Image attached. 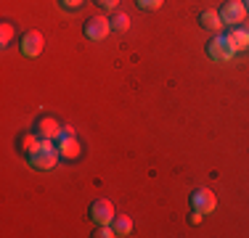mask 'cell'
<instances>
[{"label": "cell", "instance_id": "cell-10", "mask_svg": "<svg viewBox=\"0 0 249 238\" xmlns=\"http://www.w3.org/2000/svg\"><path fill=\"white\" fill-rule=\"evenodd\" d=\"M14 146H16V151H19L21 156H27V159H29L35 151H37L40 138H37V133H21V135H16Z\"/></svg>", "mask_w": 249, "mask_h": 238}, {"label": "cell", "instance_id": "cell-14", "mask_svg": "<svg viewBox=\"0 0 249 238\" xmlns=\"http://www.w3.org/2000/svg\"><path fill=\"white\" fill-rule=\"evenodd\" d=\"M111 32H127V29H130V16L127 14H114V16H111Z\"/></svg>", "mask_w": 249, "mask_h": 238}, {"label": "cell", "instance_id": "cell-15", "mask_svg": "<svg viewBox=\"0 0 249 238\" xmlns=\"http://www.w3.org/2000/svg\"><path fill=\"white\" fill-rule=\"evenodd\" d=\"M11 40H14V27H11L8 21H3V27H0V45H8Z\"/></svg>", "mask_w": 249, "mask_h": 238}, {"label": "cell", "instance_id": "cell-9", "mask_svg": "<svg viewBox=\"0 0 249 238\" xmlns=\"http://www.w3.org/2000/svg\"><path fill=\"white\" fill-rule=\"evenodd\" d=\"M56 151L61 159H77L80 156V140L74 135H58V143H56Z\"/></svg>", "mask_w": 249, "mask_h": 238}, {"label": "cell", "instance_id": "cell-21", "mask_svg": "<svg viewBox=\"0 0 249 238\" xmlns=\"http://www.w3.org/2000/svg\"><path fill=\"white\" fill-rule=\"evenodd\" d=\"M244 8H247V11H249V0H244Z\"/></svg>", "mask_w": 249, "mask_h": 238}, {"label": "cell", "instance_id": "cell-11", "mask_svg": "<svg viewBox=\"0 0 249 238\" xmlns=\"http://www.w3.org/2000/svg\"><path fill=\"white\" fill-rule=\"evenodd\" d=\"M61 130H64V127L56 122V119H51V117L37 119V124H35V133H37V138H53V140H58Z\"/></svg>", "mask_w": 249, "mask_h": 238}, {"label": "cell", "instance_id": "cell-18", "mask_svg": "<svg viewBox=\"0 0 249 238\" xmlns=\"http://www.w3.org/2000/svg\"><path fill=\"white\" fill-rule=\"evenodd\" d=\"M58 3H61L67 11H77V8H82V5H85V0H58Z\"/></svg>", "mask_w": 249, "mask_h": 238}, {"label": "cell", "instance_id": "cell-8", "mask_svg": "<svg viewBox=\"0 0 249 238\" xmlns=\"http://www.w3.org/2000/svg\"><path fill=\"white\" fill-rule=\"evenodd\" d=\"M228 40H231V45H233V51L239 53V51H249V24H236V27H231L228 29Z\"/></svg>", "mask_w": 249, "mask_h": 238}, {"label": "cell", "instance_id": "cell-3", "mask_svg": "<svg viewBox=\"0 0 249 238\" xmlns=\"http://www.w3.org/2000/svg\"><path fill=\"white\" fill-rule=\"evenodd\" d=\"M188 206H191L194 212H199V214H212L215 212V206H217V199H215V193H212L210 188H196V190H191V196H188Z\"/></svg>", "mask_w": 249, "mask_h": 238}, {"label": "cell", "instance_id": "cell-2", "mask_svg": "<svg viewBox=\"0 0 249 238\" xmlns=\"http://www.w3.org/2000/svg\"><path fill=\"white\" fill-rule=\"evenodd\" d=\"M109 32H111V21L106 19V16H101V14L88 16L85 24H82V34H85L90 43H101Z\"/></svg>", "mask_w": 249, "mask_h": 238}, {"label": "cell", "instance_id": "cell-5", "mask_svg": "<svg viewBox=\"0 0 249 238\" xmlns=\"http://www.w3.org/2000/svg\"><path fill=\"white\" fill-rule=\"evenodd\" d=\"M88 214H90V220L96 225H111V220L117 217V214H114V204H111L109 199H96L90 204V209H88Z\"/></svg>", "mask_w": 249, "mask_h": 238}, {"label": "cell", "instance_id": "cell-13", "mask_svg": "<svg viewBox=\"0 0 249 238\" xmlns=\"http://www.w3.org/2000/svg\"><path fill=\"white\" fill-rule=\"evenodd\" d=\"M111 228H114L117 236H130L133 233V220H130L127 214H117V217L111 220Z\"/></svg>", "mask_w": 249, "mask_h": 238}, {"label": "cell", "instance_id": "cell-16", "mask_svg": "<svg viewBox=\"0 0 249 238\" xmlns=\"http://www.w3.org/2000/svg\"><path fill=\"white\" fill-rule=\"evenodd\" d=\"M162 3L164 0H135V5L141 11H157V8H162Z\"/></svg>", "mask_w": 249, "mask_h": 238}, {"label": "cell", "instance_id": "cell-4", "mask_svg": "<svg viewBox=\"0 0 249 238\" xmlns=\"http://www.w3.org/2000/svg\"><path fill=\"white\" fill-rule=\"evenodd\" d=\"M43 48H45V37L37 32V29H29V32L21 34V40H19V51L24 53L27 58H37L40 53H43Z\"/></svg>", "mask_w": 249, "mask_h": 238}, {"label": "cell", "instance_id": "cell-19", "mask_svg": "<svg viewBox=\"0 0 249 238\" xmlns=\"http://www.w3.org/2000/svg\"><path fill=\"white\" fill-rule=\"evenodd\" d=\"M93 3H96L101 11H111V8H117V3H120V0H93Z\"/></svg>", "mask_w": 249, "mask_h": 238}, {"label": "cell", "instance_id": "cell-12", "mask_svg": "<svg viewBox=\"0 0 249 238\" xmlns=\"http://www.w3.org/2000/svg\"><path fill=\"white\" fill-rule=\"evenodd\" d=\"M199 27L207 29V32H220V27H223L220 14H217V11H201L199 14Z\"/></svg>", "mask_w": 249, "mask_h": 238}, {"label": "cell", "instance_id": "cell-1", "mask_svg": "<svg viewBox=\"0 0 249 238\" xmlns=\"http://www.w3.org/2000/svg\"><path fill=\"white\" fill-rule=\"evenodd\" d=\"M204 51H207V56H210L212 61H217V64L231 61L233 53H236L233 45H231V40H228V34H215V37L204 45Z\"/></svg>", "mask_w": 249, "mask_h": 238}, {"label": "cell", "instance_id": "cell-17", "mask_svg": "<svg viewBox=\"0 0 249 238\" xmlns=\"http://www.w3.org/2000/svg\"><path fill=\"white\" fill-rule=\"evenodd\" d=\"M93 236L96 238H114V228L111 225H96V230H93Z\"/></svg>", "mask_w": 249, "mask_h": 238}, {"label": "cell", "instance_id": "cell-7", "mask_svg": "<svg viewBox=\"0 0 249 238\" xmlns=\"http://www.w3.org/2000/svg\"><path fill=\"white\" fill-rule=\"evenodd\" d=\"M58 151H45V148H37V151L29 156V164L35 167V170H40V172H48L53 170V167L58 164Z\"/></svg>", "mask_w": 249, "mask_h": 238}, {"label": "cell", "instance_id": "cell-6", "mask_svg": "<svg viewBox=\"0 0 249 238\" xmlns=\"http://www.w3.org/2000/svg\"><path fill=\"white\" fill-rule=\"evenodd\" d=\"M217 14H220L223 24H228V27H236V24L244 21L247 8H244V3H239V0H228V3L220 5V11H217Z\"/></svg>", "mask_w": 249, "mask_h": 238}, {"label": "cell", "instance_id": "cell-20", "mask_svg": "<svg viewBox=\"0 0 249 238\" xmlns=\"http://www.w3.org/2000/svg\"><path fill=\"white\" fill-rule=\"evenodd\" d=\"M201 217H204V214H199V212H194V209H191V225H199V222H201Z\"/></svg>", "mask_w": 249, "mask_h": 238}]
</instances>
